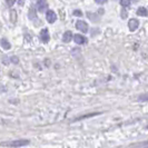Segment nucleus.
Segmentation results:
<instances>
[{"instance_id": "obj_1", "label": "nucleus", "mask_w": 148, "mask_h": 148, "mask_svg": "<svg viewBox=\"0 0 148 148\" xmlns=\"http://www.w3.org/2000/svg\"><path fill=\"white\" fill-rule=\"evenodd\" d=\"M30 141L27 139H18L14 141H5V143H0V146H7V147H21L29 145Z\"/></svg>"}, {"instance_id": "obj_2", "label": "nucleus", "mask_w": 148, "mask_h": 148, "mask_svg": "<svg viewBox=\"0 0 148 148\" xmlns=\"http://www.w3.org/2000/svg\"><path fill=\"white\" fill-rule=\"evenodd\" d=\"M76 28L78 30H80V31H82V32H87L89 29L88 27V23H86L85 21H82V20H79V21L76 22Z\"/></svg>"}, {"instance_id": "obj_3", "label": "nucleus", "mask_w": 148, "mask_h": 148, "mask_svg": "<svg viewBox=\"0 0 148 148\" xmlns=\"http://www.w3.org/2000/svg\"><path fill=\"white\" fill-rule=\"evenodd\" d=\"M36 6H37V9L40 12H45L48 8V2H47V0H38Z\"/></svg>"}, {"instance_id": "obj_4", "label": "nucleus", "mask_w": 148, "mask_h": 148, "mask_svg": "<svg viewBox=\"0 0 148 148\" xmlns=\"http://www.w3.org/2000/svg\"><path fill=\"white\" fill-rule=\"evenodd\" d=\"M46 18H47V21L49 22V23H53V22L57 20V15L55 14V11L49 10V11H47Z\"/></svg>"}, {"instance_id": "obj_5", "label": "nucleus", "mask_w": 148, "mask_h": 148, "mask_svg": "<svg viewBox=\"0 0 148 148\" xmlns=\"http://www.w3.org/2000/svg\"><path fill=\"white\" fill-rule=\"evenodd\" d=\"M138 27H139V21L137 19H130L129 20V22H128V28H129L130 31H135Z\"/></svg>"}, {"instance_id": "obj_6", "label": "nucleus", "mask_w": 148, "mask_h": 148, "mask_svg": "<svg viewBox=\"0 0 148 148\" xmlns=\"http://www.w3.org/2000/svg\"><path fill=\"white\" fill-rule=\"evenodd\" d=\"M40 38H41V41L42 42H48L49 39H50V36H49V32H48V29H42L41 32H40Z\"/></svg>"}, {"instance_id": "obj_7", "label": "nucleus", "mask_w": 148, "mask_h": 148, "mask_svg": "<svg viewBox=\"0 0 148 148\" xmlns=\"http://www.w3.org/2000/svg\"><path fill=\"white\" fill-rule=\"evenodd\" d=\"M74 39H75V42L78 45H85L87 42V39L84 37V36H82V35H76L74 37Z\"/></svg>"}, {"instance_id": "obj_8", "label": "nucleus", "mask_w": 148, "mask_h": 148, "mask_svg": "<svg viewBox=\"0 0 148 148\" xmlns=\"http://www.w3.org/2000/svg\"><path fill=\"white\" fill-rule=\"evenodd\" d=\"M71 39H73V32L68 30V31H66L64 34V36H62V41L64 42H69V41H71Z\"/></svg>"}, {"instance_id": "obj_9", "label": "nucleus", "mask_w": 148, "mask_h": 148, "mask_svg": "<svg viewBox=\"0 0 148 148\" xmlns=\"http://www.w3.org/2000/svg\"><path fill=\"white\" fill-rule=\"evenodd\" d=\"M137 14H138L139 16H141V17H146V16L148 15V11H147V9H146V8L140 7V8H138Z\"/></svg>"}, {"instance_id": "obj_10", "label": "nucleus", "mask_w": 148, "mask_h": 148, "mask_svg": "<svg viewBox=\"0 0 148 148\" xmlns=\"http://www.w3.org/2000/svg\"><path fill=\"white\" fill-rule=\"evenodd\" d=\"M0 44L2 46V48H5V49H10V44L8 42L7 39H1V41H0Z\"/></svg>"}, {"instance_id": "obj_11", "label": "nucleus", "mask_w": 148, "mask_h": 148, "mask_svg": "<svg viewBox=\"0 0 148 148\" xmlns=\"http://www.w3.org/2000/svg\"><path fill=\"white\" fill-rule=\"evenodd\" d=\"M10 20L12 23H15L16 20H17V12H16V10H11L10 11Z\"/></svg>"}, {"instance_id": "obj_12", "label": "nucleus", "mask_w": 148, "mask_h": 148, "mask_svg": "<svg viewBox=\"0 0 148 148\" xmlns=\"http://www.w3.org/2000/svg\"><path fill=\"white\" fill-rule=\"evenodd\" d=\"M120 5L124 8L128 7V6L130 5V0H120Z\"/></svg>"}, {"instance_id": "obj_13", "label": "nucleus", "mask_w": 148, "mask_h": 148, "mask_svg": "<svg viewBox=\"0 0 148 148\" xmlns=\"http://www.w3.org/2000/svg\"><path fill=\"white\" fill-rule=\"evenodd\" d=\"M138 99H139L140 101H148V94H144V95H140Z\"/></svg>"}, {"instance_id": "obj_14", "label": "nucleus", "mask_w": 148, "mask_h": 148, "mask_svg": "<svg viewBox=\"0 0 148 148\" xmlns=\"http://www.w3.org/2000/svg\"><path fill=\"white\" fill-rule=\"evenodd\" d=\"M29 18L30 19H35L36 18V11H35V9H30L29 10Z\"/></svg>"}, {"instance_id": "obj_15", "label": "nucleus", "mask_w": 148, "mask_h": 148, "mask_svg": "<svg viewBox=\"0 0 148 148\" xmlns=\"http://www.w3.org/2000/svg\"><path fill=\"white\" fill-rule=\"evenodd\" d=\"M98 114H100V112H92V114H90V115H85V116H82V117L77 118V120H79V119H84V118H88V117H91V116H95V115H98Z\"/></svg>"}, {"instance_id": "obj_16", "label": "nucleus", "mask_w": 148, "mask_h": 148, "mask_svg": "<svg viewBox=\"0 0 148 148\" xmlns=\"http://www.w3.org/2000/svg\"><path fill=\"white\" fill-rule=\"evenodd\" d=\"M74 15L77 16V17H80V16H82V11H80V10H75Z\"/></svg>"}, {"instance_id": "obj_17", "label": "nucleus", "mask_w": 148, "mask_h": 148, "mask_svg": "<svg viewBox=\"0 0 148 148\" xmlns=\"http://www.w3.org/2000/svg\"><path fill=\"white\" fill-rule=\"evenodd\" d=\"M6 1H7V3H8V6H9V7H11V6L16 2V0H6Z\"/></svg>"}, {"instance_id": "obj_18", "label": "nucleus", "mask_w": 148, "mask_h": 148, "mask_svg": "<svg viewBox=\"0 0 148 148\" xmlns=\"http://www.w3.org/2000/svg\"><path fill=\"white\" fill-rule=\"evenodd\" d=\"M11 61H12L14 64H18V62H19V60H18V57H15V56H14V57H11Z\"/></svg>"}, {"instance_id": "obj_19", "label": "nucleus", "mask_w": 148, "mask_h": 148, "mask_svg": "<svg viewBox=\"0 0 148 148\" xmlns=\"http://www.w3.org/2000/svg\"><path fill=\"white\" fill-rule=\"evenodd\" d=\"M126 17H127V12L125 11V10H124V11L121 12V18H123V19H125Z\"/></svg>"}, {"instance_id": "obj_20", "label": "nucleus", "mask_w": 148, "mask_h": 148, "mask_svg": "<svg viewBox=\"0 0 148 148\" xmlns=\"http://www.w3.org/2000/svg\"><path fill=\"white\" fill-rule=\"evenodd\" d=\"M97 3H99V5H101V3H104V2H106L107 0H95Z\"/></svg>"}, {"instance_id": "obj_21", "label": "nucleus", "mask_w": 148, "mask_h": 148, "mask_svg": "<svg viewBox=\"0 0 148 148\" xmlns=\"http://www.w3.org/2000/svg\"><path fill=\"white\" fill-rule=\"evenodd\" d=\"M18 3H19L20 6H22V5L25 3V0H18Z\"/></svg>"}, {"instance_id": "obj_22", "label": "nucleus", "mask_w": 148, "mask_h": 148, "mask_svg": "<svg viewBox=\"0 0 148 148\" xmlns=\"http://www.w3.org/2000/svg\"><path fill=\"white\" fill-rule=\"evenodd\" d=\"M134 2H137V1H138V0H133Z\"/></svg>"}, {"instance_id": "obj_23", "label": "nucleus", "mask_w": 148, "mask_h": 148, "mask_svg": "<svg viewBox=\"0 0 148 148\" xmlns=\"http://www.w3.org/2000/svg\"><path fill=\"white\" fill-rule=\"evenodd\" d=\"M147 129H148V126H147Z\"/></svg>"}, {"instance_id": "obj_24", "label": "nucleus", "mask_w": 148, "mask_h": 148, "mask_svg": "<svg viewBox=\"0 0 148 148\" xmlns=\"http://www.w3.org/2000/svg\"><path fill=\"white\" fill-rule=\"evenodd\" d=\"M0 27H1V25H0Z\"/></svg>"}]
</instances>
